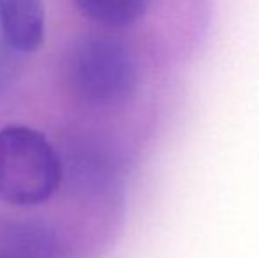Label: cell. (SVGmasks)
Wrapping results in <instances>:
<instances>
[{
	"mask_svg": "<svg viewBox=\"0 0 259 258\" xmlns=\"http://www.w3.org/2000/svg\"><path fill=\"white\" fill-rule=\"evenodd\" d=\"M65 76L72 96L94 110L113 112L133 103L140 90V64L122 39L89 34L71 46Z\"/></svg>",
	"mask_w": 259,
	"mask_h": 258,
	"instance_id": "6da1fadb",
	"label": "cell"
},
{
	"mask_svg": "<svg viewBox=\"0 0 259 258\" xmlns=\"http://www.w3.org/2000/svg\"><path fill=\"white\" fill-rule=\"evenodd\" d=\"M64 177L60 156L50 140L27 126L0 129V200L14 207L48 202Z\"/></svg>",
	"mask_w": 259,
	"mask_h": 258,
	"instance_id": "7a4b0ae2",
	"label": "cell"
},
{
	"mask_svg": "<svg viewBox=\"0 0 259 258\" xmlns=\"http://www.w3.org/2000/svg\"><path fill=\"white\" fill-rule=\"evenodd\" d=\"M0 34L18 53H32L45 41L42 0H0Z\"/></svg>",
	"mask_w": 259,
	"mask_h": 258,
	"instance_id": "3957f363",
	"label": "cell"
},
{
	"mask_svg": "<svg viewBox=\"0 0 259 258\" xmlns=\"http://www.w3.org/2000/svg\"><path fill=\"white\" fill-rule=\"evenodd\" d=\"M85 16L106 27H129L140 21L148 0H72Z\"/></svg>",
	"mask_w": 259,
	"mask_h": 258,
	"instance_id": "277c9868",
	"label": "cell"
},
{
	"mask_svg": "<svg viewBox=\"0 0 259 258\" xmlns=\"http://www.w3.org/2000/svg\"><path fill=\"white\" fill-rule=\"evenodd\" d=\"M57 244L46 230L32 225H14L7 230L6 258H57Z\"/></svg>",
	"mask_w": 259,
	"mask_h": 258,
	"instance_id": "5b68a950",
	"label": "cell"
},
{
	"mask_svg": "<svg viewBox=\"0 0 259 258\" xmlns=\"http://www.w3.org/2000/svg\"><path fill=\"white\" fill-rule=\"evenodd\" d=\"M18 52H14L4 39H0V90H4L9 82L14 76V55Z\"/></svg>",
	"mask_w": 259,
	"mask_h": 258,
	"instance_id": "8992f818",
	"label": "cell"
},
{
	"mask_svg": "<svg viewBox=\"0 0 259 258\" xmlns=\"http://www.w3.org/2000/svg\"><path fill=\"white\" fill-rule=\"evenodd\" d=\"M0 258H6V256H2V255H0Z\"/></svg>",
	"mask_w": 259,
	"mask_h": 258,
	"instance_id": "52a82bcc",
	"label": "cell"
}]
</instances>
